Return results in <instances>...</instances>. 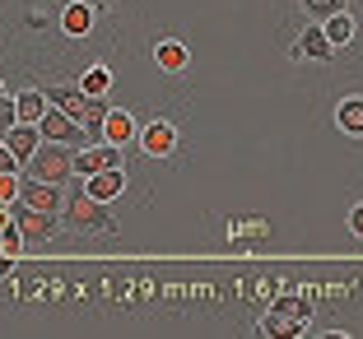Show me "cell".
<instances>
[{"label":"cell","mask_w":363,"mask_h":339,"mask_svg":"<svg viewBox=\"0 0 363 339\" xmlns=\"http://www.w3.org/2000/svg\"><path fill=\"white\" fill-rule=\"evenodd\" d=\"M28 177L52 181V186H65L75 177V144H56V139H43V149L28 159Z\"/></svg>","instance_id":"1"},{"label":"cell","mask_w":363,"mask_h":339,"mask_svg":"<svg viewBox=\"0 0 363 339\" xmlns=\"http://www.w3.org/2000/svg\"><path fill=\"white\" fill-rule=\"evenodd\" d=\"M65 223L70 228H84V233H98V228H112V214H107V200H94L89 191H75L65 200Z\"/></svg>","instance_id":"2"},{"label":"cell","mask_w":363,"mask_h":339,"mask_svg":"<svg viewBox=\"0 0 363 339\" xmlns=\"http://www.w3.org/2000/svg\"><path fill=\"white\" fill-rule=\"evenodd\" d=\"M14 223H19V233L28 242H52L61 237V214H47V209H28V205L14 200Z\"/></svg>","instance_id":"3"},{"label":"cell","mask_w":363,"mask_h":339,"mask_svg":"<svg viewBox=\"0 0 363 339\" xmlns=\"http://www.w3.org/2000/svg\"><path fill=\"white\" fill-rule=\"evenodd\" d=\"M38 130H43V139L84 149V126H79V117H70V112H61V107H47V117L38 121Z\"/></svg>","instance_id":"4"},{"label":"cell","mask_w":363,"mask_h":339,"mask_svg":"<svg viewBox=\"0 0 363 339\" xmlns=\"http://www.w3.org/2000/svg\"><path fill=\"white\" fill-rule=\"evenodd\" d=\"M140 149H145L150 159H172V154H177V126H172L168 117L140 126Z\"/></svg>","instance_id":"5"},{"label":"cell","mask_w":363,"mask_h":339,"mask_svg":"<svg viewBox=\"0 0 363 339\" xmlns=\"http://www.w3.org/2000/svg\"><path fill=\"white\" fill-rule=\"evenodd\" d=\"M103 168H121L117 159V144H107V139H98V144H84L75 149V177H94V172Z\"/></svg>","instance_id":"6"},{"label":"cell","mask_w":363,"mask_h":339,"mask_svg":"<svg viewBox=\"0 0 363 339\" xmlns=\"http://www.w3.org/2000/svg\"><path fill=\"white\" fill-rule=\"evenodd\" d=\"M19 205H28V209H47V214H61V186L28 177L19 186Z\"/></svg>","instance_id":"7"},{"label":"cell","mask_w":363,"mask_h":339,"mask_svg":"<svg viewBox=\"0 0 363 339\" xmlns=\"http://www.w3.org/2000/svg\"><path fill=\"white\" fill-rule=\"evenodd\" d=\"M294 56H298V61H331L335 47H331V38H326L321 23H308V28L298 33V42H294Z\"/></svg>","instance_id":"8"},{"label":"cell","mask_w":363,"mask_h":339,"mask_svg":"<svg viewBox=\"0 0 363 339\" xmlns=\"http://www.w3.org/2000/svg\"><path fill=\"white\" fill-rule=\"evenodd\" d=\"M84 191L94 195V200H117V195L126 191V172L103 168V172H94V177H84Z\"/></svg>","instance_id":"9"},{"label":"cell","mask_w":363,"mask_h":339,"mask_svg":"<svg viewBox=\"0 0 363 339\" xmlns=\"http://www.w3.org/2000/svg\"><path fill=\"white\" fill-rule=\"evenodd\" d=\"M103 139L107 144H130V139H140V126H135V117L130 112H121V107H112L107 112V121H103Z\"/></svg>","instance_id":"10"},{"label":"cell","mask_w":363,"mask_h":339,"mask_svg":"<svg viewBox=\"0 0 363 339\" xmlns=\"http://www.w3.org/2000/svg\"><path fill=\"white\" fill-rule=\"evenodd\" d=\"M5 144H10L14 154H19V159L28 163L33 154L43 149V130H38V126H28V121H19V126H10V135H5Z\"/></svg>","instance_id":"11"},{"label":"cell","mask_w":363,"mask_h":339,"mask_svg":"<svg viewBox=\"0 0 363 339\" xmlns=\"http://www.w3.org/2000/svg\"><path fill=\"white\" fill-rule=\"evenodd\" d=\"M47 103H52V107H61V112H70V117H84L89 93H84L79 84H56V88H47Z\"/></svg>","instance_id":"12"},{"label":"cell","mask_w":363,"mask_h":339,"mask_svg":"<svg viewBox=\"0 0 363 339\" xmlns=\"http://www.w3.org/2000/svg\"><path fill=\"white\" fill-rule=\"evenodd\" d=\"M61 28L70 33V38H84V33L94 28V5H89V0H75V5H65V10H61Z\"/></svg>","instance_id":"13"},{"label":"cell","mask_w":363,"mask_h":339,"mask_svg":"<svg viewBox=\"0 0 363 339\" xmlns=\"http://www.w3.org/2000/svg\"><path fill=\"white\" fill-rule=\"evenodd\" d=\"M154 61H159V70H168V74H177V70H186V61H191V52L177 42V38H163L159 47H154Z\"/></svg>","instance_id":"14"},{"label":"cell","mask_w":363,"mask_h":339,"mask_svg":"<svg viewBox=\"0 0 363 339\" xmlns=\"http://www.w3.org/2000/svg\"><path fill=\"white\" fill-rule=\"evenodd\" d=\"M14 103H19V121H28V126H38L47 117V107H52L47 103V88H23Z\"/></svg>","instance_id":"15"},{"label":"cell","mask_w":363,"mask_h":339,"mask_svg":"<svg viewBox=\"0 0 363 339\" xmlns=\"http://www.w3.org/2000/svg\"><path fill=\"white\" fill-rule=\"evenodd\" d=\"M107 112H112V107H107L103 98H89V103H84V117H79V126H84V139H89V144H98V139H103Z\"/></svg>","instance_id":"16"},{"label":"cell","mask_w":363,"mask_h":339,"mask_svg":"<svg viewBox=\"0 0 363 339\" xmlns=\"http://www.w3.org/2000/svg\"><path fill=\"white\" fill-rule=\"evenodd\" d=\"M335 126H340L345 135H363V98H345V103L335 107Z\"/></svg>","instance_id":"17"},{"label":"cell","mask_w":363,"mask_h":339,"mask_svg":"<svg viewBox=\"0 0 363 339\" xmlns=\"http://www.w3.org/2000/svg\"><path fill=\"white\" fill-rule=\"evenodd\" d=\"M79 88H84L89 98H103L107 88H112V70H107V65H89V70L79 74Z\"/></svg>","instance_id":"18"},{"label":"cell","mask_w":363,"mask_h":339,"mask_svg":"<svg viewBox=\"0 0 363 339\" xmlns=\"http://www.w3.org/2000/svg\"><path fill=\"white\" fill-rule=\"evenodd\" d=\"M321 28H326L331 47H345L354 38V19H350V14H331V19H321Z\"/></svg>","instance_id":"19"},{"label":"cell","mask_w":363,"mask_h":339,"mask_svg":"<svg viewBox=\"0 0 363 339\" xmlns=\"http://www.w3.org/2000/svg\"><path fill=\"white\" fill-rule=\"evenodd\" d=\"M270 311H279V316H289V321H303L308 326V316H312V302L308 297H275V307Z\"/></svg>","instance_id":"20"},{"label":"cell","mask_w":363,"mask_h":339,"mask_svg":"<svg viewBox=\"0 0 363 339\" xmlns=\"http://www.w3.org/2000/svg\"><path fill=\"white\" fill-rule=\"evenodd\" d=\"M261 335H303V321H289L279 311H270V316H261Z\"/></svg>","instance_id":"21"},{"label":"cell","mask_w":363,"mask_h":339,"mask_svg":"<svg viewBox=\"0 0 363 339\" xmlns=\"http://www.w3.org/2000/svg\"><path fill=\"white\" fill-rule=\"evenodd\" d=\"M345 5H350V0H303V10L312 14V19H331V14H345Z\"/></svg>","instance_id":"22"},{"label":"cell","mask_w":363,"mask_h":339,"mask_svg":"<svg viewBox=\"0 0 363 339\" xmlns=\"http://www.w3.org/2000/svg\"><path fill=\"white\" fill-rule=\"evenodd\" d=\"M10 126H19V103L14 98H0V139L10 135Z\"/></svg>","instance_id":"23"},{"label":"cell","mask_w":363,"mask_h":339,"mask_svg":"<svg viewBox=\"0 0 363 339\" xmlns=\"http://www.w3.org/2000/svg\"><path fill=\"white\" fill-rule=\"evenodd\" d=\"M350 228H354V237H363V205H354V214H350Z\"/></svg>","instance_id":"24"},{"label":"cell","mask_w":363,"mask_h":339,"mask_svg":"<svg viewBox=\"0 0 363 339\" xmlns=\"http://www.w3.org/2000/svg\"><path fill=\"white\" fill-rule=\"evenodd\" d=\"M0 98H5V84H0Z\"/></svg>","instance_id":"25"},{"label":"cell","mask_w":363,"mask_h":339,"mask_svg":"<svg viewBox=\"0 0 363 339\" xmlns=\"http://www.w3.org/2000/svg\"><path fill=\"white\" fill-rule=\"evenodd\" d=\"M94 5H107V0H94Z\"/></svg>","instance_id":"26"},{"label":"cell","mask_w":363,"mask_h":339,"mask_svg":"<svg viewBox=\"0 0 363 339\" xmlns=\"http://www.w3.org/2000/svg\"><path fill=\"white\" fill-rule=\"evenodd\" d=\"M0 237H5V233H0Z\"/></svg>","instance_id":"27"}]
</instances>
